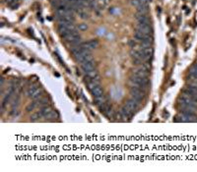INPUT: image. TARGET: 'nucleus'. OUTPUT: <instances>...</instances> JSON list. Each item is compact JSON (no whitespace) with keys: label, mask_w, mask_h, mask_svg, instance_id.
Masks as SVG:
<instances>
[{"label":"nucleus","mask_w":197,"mask_h":172,"mask_svg":"<svg viewBox=\"0 0 197 172\" xmlns=\"http://www.w3.org/2000/svg\"><path fill=\"white\" fill-rule=\"evenodd\" d=\"M41 91L39 89H38L36 91L34 92V94L31 95L30 97H32L33 100H36V98H39V97H41Z\"/></svg>","instance_id":"nucleus-17"},{"label":"nucleus","mask_w":197,"mask_h":172,"mask_svg":"<svg viewBox=\"0 0 197 172\" xmlns=\"http://www.w3.org/2000/svg\"><path fill=\"white\" fill-rule=\"evenodd\" d=\"M189 77L192 79V80L197 81V70L194 69L193 67L190 69V71H189Z\"/></svg>","instance_id":"nucleus-15"},{"label":"nucleus","mask_w":197,"mask_h":172,"mask_svg":"<svg viewBox=\"0 0 197 172\" xmlns=\"http://www.w3.org/2000/svg\"><path fill=\"white\" fill-rule=\"evenodd\" d=\"M129 45H130V46L132 47V48H133L134 46H136V42L134 41V39H133V41H131L130 42H129Z\"/></svg>","instance_id":"nucleus-21"},{"label":"nucleus","mask_w":197,"mask_h":172,"mask_svg":"<svg viewBox=\"0 0 197 172\" xmlns=\"http://www.w3.org/2000/svg\"><path fill=\"white\" fill-rule=\"evenodd\" d=\"M41 116H43V115H41V112H36V113L32 115V117H31V120H32V121H36V120H39Z\"/></svg>","instance_id":"nucleus-19"},{"label":"nucleus","mask_w":197,"mask_h":172,"mask_svg":"<svg viewBox=\"0 0 197 172\" xmlns=\"http://www.w3.org/2000/svg\"><path fill=\"white\" fill-rule=\"evenodd\" d=\"M125 106L127 107V108L130 109L131 111L134 112V111H136L137 108H138V102L136 100H134L133 98H131V100H129L126 101Z\"/></svg>","instance_id":"nucleus-4"},{"label":"nucleus","mask_w":197,"mask_h":172,"mask_svg":"<svg viewBox=\"0 0 197 172\" xmlns=\"http://www.w3.org/2000/svg\"><path fill=\"white\" fill-rule=\"evenodd\" d=\"M137 12L140 13V14H147V12H148V4L144 3V4L140 5V6H138L137 7Z\"/></svg>","instance_id":"nucleus-13"},{"label":"nucleus","mask_w":197,"mask_h":172,"mask_svg":"<svg viewBox=\"0 0 197 172\" xmlns=\"http://www.w3.org/2000/svg\"><path fill=\"white\" fill-rule=\"evenodd\" d=\"M79 30H80V31H85V30H87V25H85V24L80 25V26H79Z\"/></svg>","instance_id":"nucleus-20"},{"label":"nucleus","mask_w":197,"mask_h":172,"mask_svg":"<svg viewBox=\"0 0 197 172\" xmlns=\"http://www.w3.org/2000/svg\"><path fill=\"white\" fill-rule=\"evenodd\" d=\"M132 112H133V111H131L130 109L127 108V107H126V106L122 107V108L120 109V114H121L122 116H123V117H125V118L131 117V116H132Z\"/></svg>","instance_id":"nucleus-11"},{"label":"nucleus","mask_w":197,"mask_h":172,"mask_svg":"<svg viewBox=\"0 0 197 172\" xmlns=\"http://www.w3.org/2000/svg\"><path fill=\"white\" fill-rule=\"evenodd\" d=\"M87 86H88V89L91 90V91L93 89H95L97 86H100V77L98 76V77H96L94 79H91V80L87 83Z\"/></svg>","instance_id":"nucleus-3"},{"label":"nucleus","mask_w":197,"mask_h":172,"mask_svg":"<svg viewBox=\"0 0 197 172\" xmlns=\"http://www.w3.org/2000/svg\"><path fill=\"white\" fill-rule=\"evenodd\" d=\"M145 92L143 91V89L141 88H136V87H132L130 89V95L131 98H133L134 100H136L137 102L141 101L143 98H144Z\"/></svg>","instance_id":"nucleus-2"},{"label":"nucleus","mask_w":197,"mask_h":172,"mask_svg":"<svg viewBox=\"0 0 197 172\" xmlns=\"http://www.w3.org/2000/svg\"><path fill=\"white\" fill-rule=\"evenodd\" d=\"M82 45L87 49H93L98 45V42L97 41H90L88 42H82Z\"/></svg>","instance_id":"nucleus-10"},{"label":"nucleus","mask_w":197,"mask_h":172,"mask_svg":"<svg viewBox=\"0 0 197 172\" xmlns=\"http://www.w3.org/2000/svg\"><path fill=\"white\" fill-rule=\"evenodd\" d=\"M136 20L138 21V24H146L149 23V18L147 17V14H140L138 13L136 15Z\"/></svg>","instance_id":"nucleus-7"},{"label":"nucleus","mask_w":197,"mask_h":172,"mask_svg":"<svg viewBox=\"0 0 197 172\" xmlns=\"http://www.w3.org/2000/svg\"><path fill=\"white\" fill-rule=\"evenodd\" d=\"M144 3H147L146 2V0H131V4L133 5V6H140V5L144 4Z\"/></svg>","instance_id":"nucleus-16"},{"label":"nucleus","mask_w":197,"mask_h":172,"mask_svg":"<svg viewBox=\"0 0 197 172\" xmlns=\"http://www.w3.org/2000/svg\"><path fill=\"white\" fill-rule=\"evenodd\" d=\"M133 75L137 76V77H141V78H148V72L145 71L144 69H142L141 67L135 69L133 71Z\"/></svg>","instance_id":"nucleus-6"},{"label":"nucleus","mask_w":197,"mask_h":172,"mask_svg":"<svg viewBox=\"0 0 197 172\" xmlns=\"http://www.w3.org/2000/svg\"><path fill=\"white\" fill-rule=\"evenodd\" d=\"M129 82L132 85V87H136V88H141V89H146L149 86V80L148 78H141L137 77V76H131L129 78Z\"/></svg>","instance_id":"nucleus-1"},{"label":"nucleus","mask_w":197,"mask_h":172,"mask_svg":"<svg viewBox=\"0 0 197 172\" xmlns=\"http://www.w3.org/2000/svg\"><path fill=\"white\" fill-rule=\"evenodd\" d=\"M36 90H38V88H36V86H31L29 89H28V91H27V95H29V97H31L34 92H35Z\"/></svg>","instance_id":"nucleus-18"},{"label":"nucleus","mask_w":197,"mask_h":172,"mask_svg":"<svg viewBox=\"0 0 197 172\" xmlns=\"http://www.w3.org/2000/svg\"><path fill=\"white\" fill-rule=\"evenodd\" d=\"M39 112H41L43 116L49 117V116H50V114H51L52 112H53V110L51 109V107H50V106L44 105V106L41 107V110H39Z\"/></svg>","instance_id":"nucleus-8"},{"label":"nucleus","mask_w":197,"mask_h":172,"mask_svg":"<svg viewBox=\"0 0 197 172\" xmlns=\"http://www.w3.org/2000/svg\"><path fill=\"white\" fill-rule=\"evenodd\" d=\"M91 92H92V95H94L95 97H101V95H103V89L101 88L100 86H97V87H96L95 89H93Z\"/></svg>","instance_id":"nucleus-12"},{"label":"nucleus","mask_w":197,"mask_h":172,"mask_svg":"<svg viewBox=\"0 0 197 172\" xmlns=\"http://www.w3.org/2000/svg\"><path fill=\"white\" fill-rule=\"evenodd\" d=\"M181 115H183V116L187 117V118H190V119H193V118L196 117L195 111L190 110V109H184V108H182L181 110ZM194 121H195V120H194Z\"/></svg>","instance_id":"nucleus-5"},{"label":"nucleus","mask_w":197,"mask_h":172,"mask_svg":"<svg viewBox=\"0 0 197 172\" xmlns=\"http://www.w3.org/2000/svg\"><path fill=\"white\" fill-rule=\"evenodd\" d=\"M95 69V63L94 61L91 62H87V63H82V70L85 73H88L91 70Z\"/></svg>","instance_id":"nucleus-9"},{"label":"nucleus","mask_w":197,"mask_h":172,"mask_svg":"<svg viewBox=\"0 0 197 172\" xmlns=\"http://www.w3.org/2000/svg\"><path fill=\"white\" fill-rule=\"evenodd\" d=\"M16 1H18V0H16Z\"/></svg>","instance_id":"nucleus-22"},{"label":"nucleus","mask_w":197,"mask_h":172,"mask_svg":"<svg viewBox=\"0 0 197 172\" xmlns=\"http://www.w3.org/2000/svg\"><path fill=\"white\" fill-rule=\"evenodd\" d=\"M106 101V97L103 95H101V97H98L95 98V103L97 104V105H98V106H101L103 103H105Z\"/></svg>","instance_id":"nucleus-14"}]
</instances>
